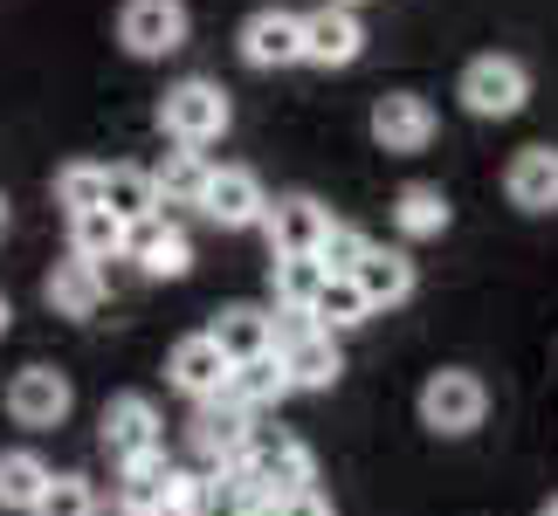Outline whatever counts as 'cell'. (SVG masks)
<instances>
[{
  "mask_svg": "<svg viewBox=\"0 0 558 516\" xmlns=\"http://www.w3.org/2000/svg\"><path fill=\"white\" fill-rule=\"evenodd\" d=\"M228 482L242 489V503L248 509H263L276 496H290V489H311L317 482V462H311V447L283 434V427H255L248 447H242V462L228 468Z\"/></svg>",
  "mask_w": 558,
  "mask_h": 516,
  "instance_id": "6da1fadb",
  "label": "cell"
},
{
  "mask_svg": "<svg viewBox=\"0 0 558 516\" xmlns=\"http://www.w3.org/2000/svg\"><path fill=\"white\" fill-rule=\"evenodd\" d=\"M269 324H276V358L290 372V393H331L345 379V352L311 310H269Z\"/></svg>",
  "mask_w": 558,
  "mask_h": 516,
  "instance_id": "7a4b0ae2",
  "label": "cell"
},
{
  "mask_svg": "<svg viewBox=\"0 0 558 516\" xmlns=\"http://www.w3.org/2000/svg\"><path fill=\"white\" fill-rule=\"evenodd\" d=\"M234 124V97L221 90L214 76H180L173 90L159 97V132L186 145V152H207V145H221Z\"/></svg>",
  "mask_w": 558,
  "mask_h": 516,
  "instance_id": "3957f363",
  "label": "cell"
},
{
  "mask_svg": "<svg viewBox=\"0 0 558 516\" xmlns=\"http://www.w3.org/2000/svg\"><path fill=\"white\" fill-rule=\"evenodd\" d=\"M489 420V385L469 372V365H441V372H427L421 385V427L441 441H462L476 434V427Z\"/></svg>",
  "mask_w": 558,
  "mask_h": 516,
  "instance_id": "277c9868",
  "label": "cell"
},
{
  "mask_svg": "<svg viewBox=\"0 0 558 516\" xmlns=\"http://www.w3.org/2000/svg\"><path fill=\"white\" fill-rule=\"evenodd\" d=\"M456 97H462V111L469 118H483V124H504V118H518L524 103H531V70L518 56H476L462 70V83H456Z\"/></svg>",
  "mask_w": 558,
  "mask_h": 516,
  "instance_id": "5b68a950",
  "label": "cell"
},
{
  "mask_svg": "<svg viewBox=\"0 0 558 516\" xmlns=\"http://www.w3.org/2000/svg\"><path fill=\"white\" fill-rule=\"evenodd\" d=\"M186 35H193L186 0H124V8H118V41H124V56H132V62L180 56Z\"/></svg>",
  "mask_w": 558,
  "mask_h": 516,
  "instance_id": "8992f818",
  "label": "cell"
},
{
  "mask_svg": "<svg viewBox=\"0 0 558 516\" xmlns=\"http://www.w3.org/2000/svg\"><path fill=\"white\" fill-rule=\"evenodd\" d=\"M97 441H104V455H111V468H124V462L166 455V420L145 393H111L104 400V420H97Z\"/></svg>",
  "mask_w": 558,
  "mask_h": 516,
  "instance_id": "52a82bcc",
  "label": "cell"
},
{
  "mask_svg": "<svg viewBox=\"0 0 558 516\" xmlns=\"http://www.w3.org/2000/svg\"><path fill=\"white\" fill-rule=\"evenodd\" d=\"M373 145L379 152H393V159H421L427 145H435V132H441V118H435V103H427L421 90H386V97H373Z\"/></svg>",
  "mask_w": 558,
  "mask_h": 516,
  "instance_id": "ba28073f",
  "label": "cell"
},
{
  "mask_svg": "<svg viewBox=\"0 0 558 516\" xmlns=\"http://www.w3.org/2000/svg\"><path fill=\"white\" fill-rule=\"evenodd\" d=\"M70 406H76V385H70V372H56V365H21V372L8 379V420L28 427V434L62 427Z\"/></svg>",
  "mask_w": 558,
  "mask_h": 516,
  "instance_id": "9c48e42d",
  "label": "cell"
},
{
  "mask_svg": "<svg viewBox=\"0 0 558 516\" xmlns=\"http://www.w3.org/2000/svg\"><path fill=\"white\" fill-rule=\"evenodd\" d=\"M180 496H186V468H173L166 455L124 462L118 482H111V509L118 516H180Z\"/></svg>",
  "mask_w": 558,
  "mask_h": 516,
  "instance_id": "30bf717a",
  "label": "cell"
},
{
  "mask_svg": "<svg viewBox=\"0 0 558 516\" xmlns=\"http://www.w3.org/2000/svg\"><path fill=\"white\" fill-rule=\"evenodd\" d=\"M331 228H338V213H331L325 200H317V193H276L269 213H263L269 255H317Z\"/></svg>",
  "mask_w": 558,
  "mask_h": 516,
  "instance_id": "8fae6325",
  "label": "cell"
},
{
  "mask_svg": "<svg viewBox=\"0 0 558 516\" xmlns=\"http://www.w3.org/2000/svg\"><path fill=\"white\" fill-rule=\"evenodd\" d=\"M234 49H242L248 70H296L304 62V14L296 8H255L242 21V35H234Z\"/></svg>",
  "mask_w": 558,
  "mask_h": 516,
  "instance_id": "7c38bea8",
  "label": "cell"
},
{
  "mask_svg": "<svg viewBox=\"0 0 558 516\" xmlns=\"http://www.w3.org/2000/svg\"><path fill=\"white\" fill-rule=\"evenodd\" d=\"M263 213H269V193L248 165H214V180L201 193V221L242 234V228H263Z\"/></svg>",
  "mask_w": 558,
  "mask_h": 516,
  "instance_id": "4fadbf2b",
  "label": "cell"
},
{
  "mask_svg": "<svg viewBox=\"0 0 558 516\" xmlns=\"http://www.w3.org/2000/svg\"><path fill=\"white\" fill-rule=\"evenodd\" d=\"M359 56H366V21H359L352 8L325 0V8L304 14V62L311 70H352Z\"/></svg>",
  "mask_w": 558,
  "mask_h": 516,
  "instance_id": "5bb4252c",
  "label": "cell"
},
{
  "mask_svg": "<svg viewBox=\"0 0 558 516\" xmlns=\"http://www.w3.org/2000/svg\"><path fill=\"white\" fill-rule=\"evenodd\" d=\"M124 255H132L138 275H153V283H186V275H193V234L180 221H166V213L138 221L132 242H124Z\"/></svg>",
  "mask_w": 558,
  "mask_h": 516,
  "instance_id": "9a60e30c",
  "label": "cell"
},
{
  "mask_svg": "<svg viewBox=\"0 0 558 516\" xmlns=\"http://www.w3.org/2000/svg\"><path fill=\"white\" fill-rule=\"evenodd\" d=\"M248 434H255V420L242 414V406H228V400H201V406H193V420H186V447L207 468H234V462H242V447H248Z\"/></svg>",
  "mask_w": 558,
  "mask_h": 516,
  "instance_id": "2e32d148",
  "label": "cell"
},
{
  "mask_svg": "<svg viewBox=\"0 0 558 516\" xmlns=\"http://www.w3.org/2000/svg\"><path fill=\"white\" fill-rule=\"evenodd\" d=\"M228 372H234V365L221 358V344H214L207 331H186L173 352H166V385H173V393H186L193 406H201V400H221Z\"/></svg>",
  "mask_w": 558,
  "mask_h": 516,
  "instance_id": "e0dca14e",
  "label": "cell"
},
{
  "mask_svg": "<svg viewBox=\"0 0 558 516\" xmlns=\"http://www.w3.org/2000/svg\"><path fill=\"white\" fill-rule=\"evenodd\" d=\"M504 200L518 213H558V145H524V152H510Z\"/></svg>",
  "mask_w": 558,
  "mask_h": 516,
  "instance_id": "ac0fdd59",
  "label": "cell"
},
{
  "mask_svg": "<svg viewBox=\"0 0 558 516\" xmlns=\"http://www.w3.org/2000/svg\"><path fill=\"white\" fill-rule=\"evenodd\" d=\"M41 296H49V310L56 317H97L104 310V296H111V283H104V269L97 262H83V255H70V262H56L49 275H41Z\"/></svg>",
  "mask_w": 558,
  "mask_h": 516,
  "instance_id": "d6986e66",
  "label": "cell"
},
{
  "mask_svg": "<svg viewBox=\"0 0 558 516\" xmlns=\"http://www.w3.org/2000/svg\"><path fill=\"white\" fill-rule=\"evenodd\" d=\"M221 400L228 406H242L248 420H263V414H276V406L290 400V372H283V358H248V365H234L228 372V385H221Z\"/></svg>",
  "mask_w": 558,
  "mask_h": 516,
  "instance_id": "ffe728a7",
  "label": "cell"
},
{
  "mask_svg": "<svg viewBox=\"0 0 558 516\" xmlns=\"http://www.w3.org/2000/svg\"><path fill=\"white\" fill-rule=\"evenodd\" d=\"M352 283H359V296H366L373 310H393V304H407V296H414L421 275H414V255H407V248H379V242H373L366 262L352 269Z\"/></svg>",
  "mask_w": 558,
  "mask_h": 516,
  "instance_id": "44dd1931",
  "label": "cell"
},
{
  "mask_svg": "<svg viewBox=\"0 0 558 516\" xmlns=\"http://www.w3.org/2000/svg\"><path fill=\"white\" fill-rule=\"evenodd\" d=\"M207 337L221 344V358H228V365H248V358H269V352H276V324H269V310H255V304H228V310H214Z\"/></svg>",
  "mask_w": 558,
  "mask_h": 516,
  "instance_id": "7402d4cb",
  "label": "cell"
},
{
  "mask_svg": "<svg viewBox=\"0 0 558 516\" xmlns=\"http://www.w3.org/2000/svg\"><path fill=\"white\" fill-rule=\"evenodd\" d=\"M393 228H400V242H441V234L456 228V207H448L441 186L407 180V186L393 193Z\"/></svg>",
  "mask_w": 558,
  "mask_h": 516,
  "instance_id": "603a6c76",
  "label": "cell"
},
{
  "mask_svg": "<svg viewBox=\"0 0 558 516\" xmlns=\"http://www.w3.org/2000/svg\"><path fill=\"white\" fill-rule=\"evenodd\" d=\"M207 180H214L207 152H186V145H173V152H166V159L153 165V186H159V213H166V207H201Z\"/></svg>",
  "mask_w": 558,
  "mask_h": 516,
  "instance_id": "cb8c5ba5",
  "label": "cell"
},
{
  "mask_svg": "<svg viewBox=\"0 0 558 516\" xmlns=\"http://www.w3.org/2000/svg\"><path fill=\"white\" fill-rule=\"evenodd\" d=\"M104 207H111L124 228L153 221V213H159V186H153V172H145V165H104Z\"/></svg>",
  "mask_w": 558,
  "mask_h": 516,
  "instance_id": "d4e9b609",
  "label": "cell"
},
{
  "mask_svg": "<svg viewBox=\"0 0 558 516\" xmlns=\"http://www.w3.org/2000/svg\"><path fill=\"white\" fill-rule=\"evenodd\" d=\"M124 242H132V228L118 221L111 207H90V213H70V255H83V262H118Z\"/></svg>",
  "mask_w": 558,
  "mask_h": 516,
  "instance_id": "484cf974",
  "label": "cell"
},
{
  "mask_svg": "<svg viewBox=\"0 0 558 516\" xmlns=\"http://www.w3.org/2000/svg\"><path fill=\"white\" fill-rule=\"evenodd\" d=\"M49 476H56V468L41 462L35 447H8V455H0V509L28 516L41 503V489H49Z\"/></svg>",
  "mask_w": 558,
  "mask_h": 516,
  "instance_id": "4316f807",
  "label": "cell"
},
{
  "mask_svg": "<svg viewBox=\"0 0 558 516\" xmlns=\"http://www.w3.org/2000/svg\"><path fill=\"white\" fill-rule=\"evenodd\" d=\"M269 290L276 310H311L317 290H325V262L317 255H269Z\"/></svg>",
  "mask_w": 558,
  "mask_h": 516,
  "instance_id": "83f0119b",
  "label": "cell"
},
{
  "mask_svg": "<svg viewBox=\"0 0 558 516\" xmlns=\"http://www.w3.org/2000/svg\"><path fill=\"white\" fill-rule=\"evenodd\" d=\"M311 317H317V324H325V331L338 337V331H359V324H366V317H373V304L359 296V283H352V275H325V290H317Z\"/></svg>",
  "mask_w": 558,
  "mask_h": 516,
  "instance_id": "f1b7e54d",
  "label": "cell"
},
{
  "mask_svg": "<svg viewBox=\"0 0 558 516\" xmlns=\"http://www.w3.org/2000/svg\"><path fill=\"white\" fill-rule=\"evenodd\" d=\"M97 509H104L97 482L76 476V468H62V476H49V489H41V503L28 516H97Z\"/></svg>",
  "mask_w": 558,
  "mask_h": 516,
  "instance_id": "f546056e",
  "label": "cell"
},
{
  "mask_svg": "<svg viewBox=\"0 0 558 516\" xmlns=\"http://www.w3.org/2000/svg\"><path fill=\"white\" fill-rule=\"evenodd\" d=\"M56 207L62 213H90V207H104V165L97 159H70L56 172Z\"/></svg>",
  "mask_w": 558,
  "mask_h": 516,
  "instance_id": "4dcf8cb0",
  "label": "cell"
},
{
  "mask_svg": "<svg viewBox=\"0 0 558 516\" xmlns=\"http://www.w3.org/2000/svg\"><path fill=\"white\" fill-rule=\"evenodd\" d=\"M366 248H373V234H359L352 221H338L325 234V248H317V262H325V275H352L359 262H366Z\"/></svg>",
  "mask_w": 558,
  "mask_h": 516,
  "instance_id": "1f68e13d",
  "label": "cell"
},
{
  "mask_svg": "<svg viewBox=\"0 0 558 516\" xmlns=\"http://www.w3.org/2000/svg\"><path fill=\"white\" fill-rule=\"evenodd\" d=\"M263 516H338V503L325 496V489H290V496H276V503H263Z\"/></svg>",
  "mask_w": 558,
  "mask_h": 516,
  "instance_id": "d6a6232c",
  "label": "cell"
},
{
  "mask_svg": "<svg viewBox=\"0 0 558 516\" xmlns=\"http://www.w3.org/2000/svg\"><path fill=\"white\" fill-rule=\"evenodd\" d=\"M14 331V304H8V290H0V337Z\"/></svg>",
  "mask_w": 558,
  "mask_h": 516,
  "instance_id": "836d02e7",
  "label": "cell"
},
{
  "mask_svg": "<svg viewBox=\"0 0 558 516\" xmlns=\"http://www.w3.org/2000/svg\"><path fill=\"white\" fill-rule=\"evenodd\" d=\"M338 8H352V14H359V8H373V0H338Z\"/></svg>",
  "mask_w": 558,
  "mask_h": 516,
  "instance_id": "e575fe53",
  "label": "cell"
},
{
  "mask_svg": "<svg viewBox=\"0 0 558 516\" xmlns=\"http://www.w3.org/2000/svg\"><path fill=\"white\" fill-rule=\"evenodd\" d=\"M0 228H8V193H0Z\"/></svg>",
  "mask_w": 558,
  "mask_h": 516,
  "instance_id": "d590c367",
  "label": "cell"
},
{
  "mask_svg": "<svg viewBox=\"0 0 558 516\" xmlns=\"http://www.w3.org/2000/svg\"><path fill=\"white\" fill-rule=\"evenodd\" d=\"M538 516H558V496H551V503H545V509H538Z\"/></svg>",
  "mask_w": 558,
  "mask_h": 516,
  "instance_id": "8d00e7d4",
  "label": "cell"
},
{
  "mask_svg": "<svg viewBox=\"0 0 558 516\" xmlns=\"http://www.w3.org/2000/svg\"><path fill=\"white\" fill-rule=\"evenodd\" d=\"M242 516H263V509H242Z\"/></svg>",
  "mask_w": 558,
  "mask_h": 516,
  "instance_id": "74e56055",
  "label": "cell"
}]
</instances>
